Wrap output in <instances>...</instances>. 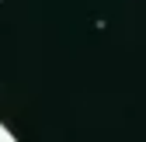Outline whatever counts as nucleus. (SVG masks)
Masks as SVG:
<instances>
[]
</instances>
